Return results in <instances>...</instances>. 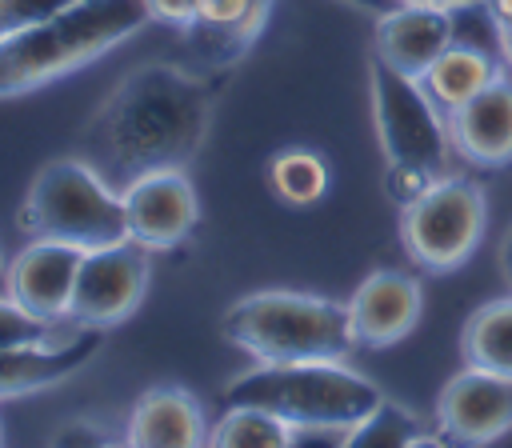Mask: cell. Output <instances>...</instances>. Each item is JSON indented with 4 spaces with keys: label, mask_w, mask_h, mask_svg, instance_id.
Returning <instances> with one entry per match:
<instances>
[{
    "label": "cell",
    "mask_w": 512,
    "mask_h": 448,
    "mask_svg": "<svg viewBox=\"0 0 512 448\" xmlns=\"http://www.w3.org/2000/svg\"><path fill=\"white\" fill-rule=\"evenodd\" d=\"M216 92L176 64H140L112 84L76 136L84 156L112 188L160 168H188L208 140Z\"/></svg>",
    "instance_id": "obj_1"
},
{
    "label": "cell",
    "mask_w": 512,
    "mask_h": 448,
    "mask_svg": "<svg viewBox=\"0 0 512 448\" xmlns=\"http://www.w3.org/2000/svg\"><path fill=\"white\" fill-rule=\"evenodd\" d=\"M488 224L484 188L468 176H440L428 192L400 208V240L408 256L428 272L460 268Z\"/></svg>",
    "instance_id": "obj_7"
},
{
    "label": "cell",
    "mask_w": 512,
    "mask_h": 448,
    "mask_svg": "<svg viewBox=\"0 0 512 448\" xmlns=\"http://www.w3.org/2000/svg\"><path fill=\"white\" fill-rule=\"evenodd\" d=\"M0 444H4V424H0Z\"/></svg>",
    "instance_id": "obj_33"
},
{
    "label": "cell",
    "mask_w": 512,
    "mask_h": 448,
    "mask_svg": "<svg viewBox=\"0 0 512 448\" xmlns=\"http://www.w3.org/2000/svg\"><path fill=\"white\" fill-rule=\"evenodd\" d=\"M208 444L216 448H284L296 444V428L252 404H224V416L208 428Z\"/></svg>",
    "instance_id": "obj_20"
},
{
    "label": "cell",
    "mask_w": 512,
    "mask_h": 448,
    "mask_svg": "<svg viewBox=\"0 0 512 448\" xmlns=\"http://www.w3.org/2000/svg\"><path fill=\"white\" fill-rule=\"evenodd\" d=\"M16 228L28 240L104 248L128 240L124 192L112 188L84 156H52L36 168L16 208Z\"/></svg>",
    "instance_id": "obj_6"
},
{
    "label": "cell",
    "mask_w": 512,
    "mask_h": 448,
    "mask_svg": "<svg viewBox=\"0 0 512 448\" xmlns=\"http://www.w3.org/2000/svg\"><path fill=\"white\" fill-rule=\"evenodd\" d=\"M500 40H504V60L512 64V20H508V24H500Z\"/></svg>",
    "instance_id": "obj_30"
},
{
    "label": "cell",
    "mask_w": 512,
    "mask_h": 448,
    "mask_svg": "<svg viewBox=\"0 0 512 448\" xmlns=\"http://www.w3.org/2000/svg\"><path fill=\"white\" fill-rule=\"evenodd\" d=\"M220 332L240 352L264 364L344 360L356 348L348 304L288 288H264L240 296L220 316Z\"/></svg>",
    "instance_id": "obj_5"
},
{
    "label": "cell",
    "mask_w": 512,
    "mask_h": 448,
    "mask_svg": "<svg viewBox=\"0 0 512 448\" xmlns=\"http://www.w3.org/2000/svg\"><path fill=\"white\" fill-rule=\"evenodd\" d=\"M496 264H500V276L512 284V228L504 232V240H500V252H496Z\"/></svg>",
    "instance_id": "obj_27"
},
{
    "label": "cell",
    "mask_w": 512,
    "mask_h": 448,
    "mask_svg": "<svg viewBox=\"0 0 512 448\" xmlns=\"http://www.w3.org/2000/svg\"><path fill=\"white\" fill-rule=\"evenodd\" d=\"M124 444L136 448H196L208 444L200 400L180 384H156L140 392L124 420Z\"/></svg>",
    "instance_id": "obj_15"
},
{
    "label": "cell",
    "mask_w": 512,
    "mask_h": 448,
    "mask_svg": "<svg viewBox=\"0 0 512 448\" xmlns=\"http://www.w3.org/2000/svg\"><path fill=\"white\" fill-rule=\"evenodd\" d=\"M60 320H44L28 308H20L12 296H0V352L8 348H48V344H64L68 336H56ZM80 332V328H76ZM72 332V336H76Z\"/></svg>",
    "instance_id": "obj_23"
},
{
    "label": "cell",
    "mask_w": 512,
    "mask_h": 448,
    "mask_svg": "<svg viewBox=\"0 0 512 448\" xmlns=\"http://www.w3.org/2000/svg\"><path fill=\"white\" fill-rule=\"evenodd\" d=\"M84 252L64 240H28L8 264V296L44 320H68Z\"/></svg>",
    "instance_id": "obj_12"
},
{
    "label": "cell",
    "mask_w": 512,
    "mask_h": 448,
    "mask_svg": "<svg viewBox=\"0 0 512 448\" xmlns=\"http://www.w3.org/2000/svg\"><path fill=\"white\" fill-rule=\"evenodd\" d=\"M460 352H464V364L512 376V296L488 300L468 316Z\"/></svg>",
    "instance_id": "obj_19"
},
{
    "label": "cell",
    "mask_w": 512,
    "mask_h": 448,
    "mask_svg": "<svg viewBox=\"0 0 512 448\" xmlns=\"http://www.w3.org/2000/svg\"><path fill=\"white\" fill-rule=\"evenodd\" d=\"M448 136L472 164H512V80L500 72L476 96L448 112Z\"/></svg>",
    "instance_id": "obj_14"
},
{
    "label": "cell",
    "mask_w": 512,
    "mask_h": 448,
    "mask_svg": "<svg viewBox=\"0 0 512 448\" xmlns=\"http://www.w3.org/2000/svg\"><path fill=\"white\" fill-rule=\"evenodd\" d=\"M268 184L284 204H316L328 192V164L312 148H280L268 160Z\"/></svg>",
    "instance_id": "obj_21"
},
{
    "label": "cell",
    "mask_w": 512,
    "mask_h": 448,
    "mask_svg": "<svg viewBox=\"0 0 512 448\" xmlns=\"http://www.w3.org/2000/svg\"><path fill=\"white\" fill-rule=\"evenodd\" d=\"M340 4H352L356 12H368V16H384V12L396 8L400 0H340Z\"/></svg>",
    "instance_id": "obj_28"
},
{
    "label": "cell",
    "mask_w": 512,
    "mask_h": 448,
    "mask_svg": "<svg viewBox=\"0 0 512 448\" xmlns=\"http://www.w3.org/2000/svg\"><path fill=\"white\" fill-rule=\"evenodd\" d=\"M220 400L252 404L288 420L296 428V444L304 436H336L344 444V432L360 424L384 400V392L360 372L344 368L340 360H292V364L256 360V368L240 372Z\"/></svg>",
    "instance_id": "obj_3"
},
{
    "label": "cell",
    "mask_w": 512,
    "mask_h": 448,
    "mask_svg": "<svg viewBox=\"0 0 512 448\" xmlns=\"http://www.w3.org/2000/svg\"><path fill=\"white\" fill-rule=\"evenodd\" d=\"M68 4H76V0H0V36L40 24V20L64 12Z\"/></svg>",
    "instance_id": "obj_24"
},
{
    "label": "cell",
    "mask_w": 512,
    "mask_h": 448,
    "mask_svg": "<svg viewBox=\"0 0 512 448\" xmlns=\"http://www.w3.org/2000/svg\"><path fill=\"white\" fill-rule=\"evenodd\" d=\"M400 4H440V8H456V4H476V0H400Z\"/></svg>",
    "instance_id": "obj_31"
},
{
    "label": "cell",
    "mask_w": 512,
    "mask_h": 448,
    "mask_svg": "<svg viewBox=\"0 0 512 448\" xmlns=\"http://www.w3.org/2000/svg\"><path fill=\"white\" fill-rule=\"evenodd\" d=\"M128 236L152 252H168L184 244L200 220V200L184 168H160L124 188Z\"/></svg>",
    "instance_id": "obj_10"
},
{
    "label": "cell",
    "mask_w": 512,
    "mask_h": 448,
    "mask_svg": "<svg viewBox=\"0 0 512 448\" xmlns=\"http://www.w3.org/2000/svg\"><path fill=\"white\" fill-rule=\"evenodd\" d=\"M152 280V248L140 240H116L104 248H88L80 260V276L72 288L68 320L80 328H116L124 324Z\"/></svg>",
    "instance_id": "obj_8"
},
{
    "label": "cell",
    "mask_w": 512,
    "mask_h": 448,
    "mask_svg": "<svg viewBox=\"0 0 512 448\" xmlns=\"http://www.w3.org/2000/svg\"><path fill=\"white\" fill-rule=\"evenodd\" d=\"M436 424L444 440L492 444L512 432V376L464 364L436 400Z\"/></svg>",
    "instance_id": "obj_9"
},
{
    "label": "cell",
    "mask_w": 512,
    "mask_h": 448,
    "mask_svg": "<svg viewBox=\"0 0 512 448\" xmlns=\"http://www.w3.org/2000/svg\"><path fill=\"white\" fill-rule=\"evenodd\" d=\"M420 312H424V288H420L416 276L396 272V268L368 272L356 284L352 300H348L356 348H392V344H400L416 328Z\"/></svg>",
    "instance_id": "obj_11"
},
{
    "label": "cell",
    "mask_w": 512,
    "mask_h": 448,
    "mask_svg": "<svg viewBox=\"0 0 512 448\" xmlns=\"http://www.w3.org/2000/svg\"><path fill=\"white\" fill-rule=\"evenodd\" d=\"M100 340H104V328H80L64 344L8 348V352H0V400L28 396V392H44V388L64 384L68 376H76L100 352Z\"/></svg>",
    "instance_id": "obj_17"
},
{
    "label": "cell",
    "mask_w": 512,
    "mask_h": 448,
    "mask_svg": "<svg viewBox=\"0 0 512 448\" xmlns=\"http://www.w3.org/2000/svg\"><path fill=\"white\" fill-rule=\"evenodd\" d=\"M276 0H200L196 20L188 24L184 40L192 52L216 68L236 64L264 32Z\"/></svg>",
    "instance_id": "obj_16"
},
{
    "label": "cell",
    "mask_w": 512,
    "mask_h": 448,
    "mask_svg": "<svg viewBox=\"0 0 512 448\" xmlns=\"http://www.w3.org/2000/svg\"><path fill=\"white\" fill-rule=\"evenodd\" d=\"M0 296H8V264L0 260Z\"/></svg>",
    "instance_id": "obj_32"
},
{
    "label": "cell",
    "mask_w": 512,
    "mask_h": 448,
    "mask_svg": "<svg viewBox=\"0 0 512 448\" xmlns=\"http://www.w3.org/2000/svg\"><path fill=\"white\" fill-rule=\"evenodd\" d=\"M344 444L348 448H364V444H436V436H428L424 424L404 404H392L384 396L360 424H352L344 432Z\"/></svg>",
    "instance_id": "obj_22"
},
{
    "label": "cell",
    "mask_w": 512,
    "mask_h": 448,
    "mask_svg": "<svg viewBox=\"0 0 512 448\" xmlns=\"http://www.w3.org/2000/svg\"><path fill=\"white\" fill-rule=\"evenodd\" d=\"M152 20L148 0H76L64 12L0 36V100L28 96L88 68Z\"/></svg>",
    "instance_id": "obj_2"
},
{
    "label": "cell",
    "mask_w": 512,
    "mask_h": 448,
    "mask_svg": "<svg viewBox=\"0 0 512 448\" xmlns=\"http://www.w3.org/2000/svg\"><path fill=\"white\" fill-rule=\"evenodd\" d=\"M488 8H492V16L500 20V24H508L512 20V0H484Z\"/></svg>",
    "instance_id": "obj_29"
},
{
    "label": "cell",
    "mask_w": 512,
    "mask_h": 448,
    "mask_svg": "<svg viewBox=\"0 0 512 448\" xmlns=\"http://www.w3.org/2000/svg\"><path fill=\"white\" fill-rule=\"evenodd\" d=\"M456 40V12L440 4H396L376 16L372 56L404 76H424L432 60Z\"/></svg>",
    "instance_id": "obj_13"
},
{
    "label": "cell",
    "mask_w": 512,
    "mask_h": 448,
    "mask_svg": "<svg viewBox=\"0 0 512 448\" xmlns=\"http://www.w3.org/2000/svg\"><path fill=\"white\" fill-rule=\"evenodd\" d=\"M196 4L200 0H148V12H152V20L188 32V24L196 20Z\"/></svg>",
    "instance_id": "obj_26"
},
{
    "label": "cell",
    "mask_w": 512,
    "mask_h": 448,
    "mask_svg": "<svg viewBox=\"0 0 512 448\" xmlns=\"http://www.w3.org/2000/svg\"><path fill=\"white\" fill-rule=\"evenodd\" d=\"M116 440H124V428L112 432V428H108L104 420H96V416H76V420L60 424V428L52 432V444H116Z\"/></svg>",
    "instance_id": "obj_25"
},
{
    "label": "cell",
    "mask_w": 512,
    "mask_h": 448,
    "mask_svg": "<svg viewBox=\"0 0 512 448\" xmlns=\"http://www.w3.org/2000/svg\"><path fill=\"white\" fill-rule=\"evenodd\" d=\"M500 52L484 48V44H472V40H452L436 60L432 68L420 76L424 92L444 108V116L452 108H460L468 96H476L484 84H492L500 76Z\"/></svg>",
    "instance_id": "obj_18"
},
{
    "label": "cell",
    "mask_w": 512,
    "mask_h": 448,
    "mask_svg": "<svg viewBox=\"0 0 512 448\" xmlns=\"http://www.w3.org/2000/svg\"><path fill=\"white\" fill-rule=\"evenodd\" d=\"M368 88L384 152V192L396 208H404L440 176H448V116L416 76L396 72L380 56L368 64Z\"/></svg>",
    "instance_id": "obj_4"
}]
</instances>
